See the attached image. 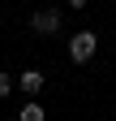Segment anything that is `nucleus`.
<instances>
[{
    "label": "nucleus",
    "mask_w": 116,
    "mask_h": 121,
    "mask_svg": "<svg viewBox=\"0 0 116 121\" xmlns=\"http://www.w3.org/2000/svg\"><path fill=\"white\" fill-rule=\"evenodd\" d=\"M69 56H73L77 65L95 56V35H90V30H82V35H73V39H69Z\"/></svg>",
    "instance_id": "nucleus-1"
},
{
    "label": "nucleus",
    "mask_w": 116,
    "mask_h": 121,
    "mask_svg": "<svg viewBox=\"0 0 116 121\" xmlns=\"http://www.w3.org/2000/svg\"><path fill=\"white\" fill-rule=\"evenodd\" d=\"M30 26L35 30H56V26H60V13H56V9H39L30 17Z\"/></svg>",
    "instance_id": "nucleus-2"
},
{
    "label": "nucleus",
    "mask_w": 116,
    "mask_h": 121,
    "mask_svg": "<svg viewBox=\"0 0 116 121\" xmlns=\"http://www.w3.org/2000/svg\"><path fill=\"white\" fill-rule=\"evenodd\" d=\"M39 86H43V73H39V69H26V73H22V91H26V95H35Z\"/></svg>",
    "instance_id": "nucleus-3"
},
{
    "label": "nucleus",
    "mask_w": 116,
    "mask_h": 121,
    "mask_svg": "<svg viewBox=\"0 0 116 121\" xmlns=\"http://www.w3.org/2000/svg\"><path fill=\"white\" fill-rule=\"evenodd\" d=\"M22 121H43V108H39V104H26V108H22Z\"/></svg>",
    "instance_id": "nucleus-4"
},
{
    "label": "nucleus",
    "mask_w": 116,
    "mask_h": 121,
    "mask_svg": "<svg viewBox=\"0 0 116 121\" xmlns=\"http://www.w3.org/2000/svg\"><path fill=\"white\" fill-rule=\"evenodd\" d=\"M0 95H9V73H0Z\"/></svg>",
    "instance_id": "nucleus-5"
},
{
    "label": "nucleus",
    "mask_w": 116,
    "mask_h": 121,
    "mask_svg": "<svg viewBox=\"0 0 116 121\" xmlns=\"http://www.w3.org/2000/svg\"><path fill=\"white\" fill-rule=\"evenodd\" d=\"M69 4H73V9H82V4H86V0H69Z\"/></svg>",
    "instance_id": "nucleus-6"
}]
</instances>
